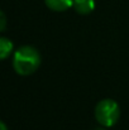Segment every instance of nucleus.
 <instances>
[{"label":"nucleus","instance_id":"nucleus-1","mask_svg":"<svg viewBox=\"0 0 129 130\" xmlns=\"http://www.w3.org/2000/svg\"><path fill=\"white\" fill-rule=\"evenodd\" d=\"M41 54L33 45L19 47L13 56V68L19 76H31L41 66Z\"/></svg>","mask_w":129,"mask_h":130},{"label":"nucleus","instance_id":"nucleus-2","mask_svg":"<svg viewBox=\"0 0 129 130\" xmlns=\"http://www.w3.org/2000/svg\"><path fill=\"white\" fill-rule=\"evenodd\" d=\"M94 114L96 121L103 128H111L120 119V107L115 100L104 99L96 104Z\"/></svg>","mask_w":129,"mask_h":130},{"label":"nucleus","instance_id":"nucleus-3","mask_svg":"<svg viewBox=\"0 0 129 130\" xmlns=\"http://www.w3.org/2000/svg\"><path fill=\"white\" fill-rule=\"evenodd\" d=\"M75 11L81 15H87L95 9V0H74Z\"/></svg>","mask_w":129,"mask_h":130},{"label":"nucleus","instance_id":"nucleus-4","mask_svg":"<svg viewBox=\"0 0 129 130\" xmlns=\"http://www.w3.org/2000/svg\"><path fill=\"white\" fill-rule=\"evenodd\" d=\"M44 4L53 11H66L74 6V0H44Z\"/></svg>","mask_w":129,"mask_h":130},{"label":"nucleus","instance_id":"nucleus-5","mask_svg":"<svg viewBox=\"0 0 129 130\" xmlns=\"http://www.w3.org/2000/svg\"><path fill=\"white\" fill-rule=\"evenodd\" d=\"M13 47L14 44L10 39H8L6 37H1L0 38V58L6 59L8 56L13 52Z\"/></svg>","mask_w":129,"mask_h":130},{"label":"nucleus","instance_id":"nucleus-6","mask_svg":"<svg viewBox=\"0 0 129 130\" xmlns=\"http://www.w3.org/2000/svg\"><path fill=\"white\" fill-rule=\"evenodd\" d=\"M5 29H6V17H5V14L1 11V13H0V30L4 32Z\"/></svg>","mask_w":129,"mask_h":130},{"label":"nucleus","instance_id":"nucleus-7","mask_svg":"<svg viewBox=\"0 0 129 130\" xmlns=\"http://www.w3.org/2000/svg\"><path fill=\"white\" fill-rule=\"evenodd\" d=\"M0 130H8L6 125H5V123H0Z\"/></svg>","mask_w":129,"mask_h":130},{"label":"nucleus","instance_id":"nucleus-8","mask_svg":"<svg viewBox=\"0 0 129 130\" xmlns=\"http://www.w3.org/2000/svg\"><path fill=\"white\" fill-rule=\"evenodd\" d=\"M95 130H106V129H104V128H99V129H95Z\"/></svg>","mask_w":129,"mask_h":130}]
</instances>
